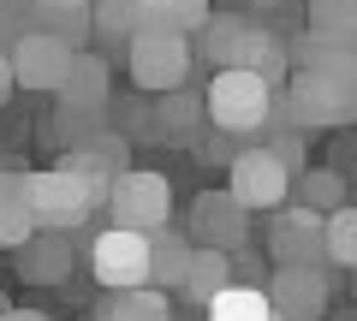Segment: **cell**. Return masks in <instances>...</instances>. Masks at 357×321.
<instances>
[{
	"instance_id": "5bb4252c",
	"label": "cell",
	"mask_w": 357,
	"mask_h": 321,
	"mask_svg": "<svg viewBox=\"0 0 357 321\" xmlns=\"http://www.w3.org/2000/svg\"><path fill=\"white\" fill-rule=\"evenodd\" d=\"M60 107L66 113H102L107 107V60L102 54H77L72 72L60 84Z\"/></svg>"
},
{
	"instance_id": "4fadbf2b",
	"label": "cell",
	"mask_w": 357,
	"mask_h": 321,
	"mask_svg": "<svg viewBox=\"0 0 357 321\" xmlns=\"http://www.w3.org/2000/svg\"><path fill=\"white\" fill-rule=\"evenodd\" d=\"M36 238V214H30V173L0 167V250H24Z\"/></svg>"
},
{
	"instance_id": "ba28073f",
	"label": "cell",
	"mask_w": 357,
	"mask_h": 321,
	"mask_svg": "<svg viewBox=\"0 0 357 321\" xmlns=\"http://www.w3.org/2000/svg\"><path fill=\"white\" fill-rule=\"evenodd\" d=\"M149 262H155L149 232H131V226H107L102 238L89 244V274H96L107 292H131V285H149Z\"/></svg>"
},
{
	"instance_id": "7c38bea8",
	"label": "cell",
	"mask_w": 357,
	"mask_h": 321,
	"mask_svg": "<svg viewBox=\"0 0 357 321\" xmlns=\"http://www.w3.org/2000/svg\"><path fill=\"white\" fill-rule=\"evenodd\" d=\"M268 297H274V309H280L286 321H321L328 315V297H333V285H328V268H274L268 274Z\"/></svg>"
},
{
	"instance_id": "4316f807",
	"label": "cell",
	"mask_w": 357,
	"mask_h": 321,
	"mask_svg": "<svg viewBox=\"0 0 357 321\" xmlns=\"http://www.w3.org/2000/svg\"><path fill=\"white\" fill-rule=\"evenodd\" d=\"M328 262L333 268H357V203H340L328 214Z\"/></svg>"
},
{
	"instance_id": "2e32d148",
	"label": "cell",
	"mask_w": 357,
	"mask_h": 321,
	"mask_svg": "<svg viewBox=\"0 0 357 321\" xmlns=\"http://www.w3.org/2000/svg\"><path fill=\"white\" fill-rule=\"evenodd\" d=\"M72 238H77V232H36V238L18 250V274L36 280V285L66 280V268H72Z\"/></svg>"
},
{
	"instance_id": "9c48e42d",
	"label": "cell",
	"mask_w": 357,
	"mask_h": 321,
	"mask_svg": "<svg viewBox=\"0 0 357 321\" xmlns=\"http://www.w3.org/2000/svg\"><path fill=\"white\" fill-rule=\"evenodd\" d=\"M30 214H36V232H84L96 203L66 167H42L30 173Z\"/></svg>"
},
{
	"instance_id": "d4e9b609",
	"label": "cell",
	"mask_w": 357,
	"mask_h": 321,
	"mask_svg": "<svg viewBox=\"0 0 357 321\" xmlns=\"http://www.w3.org/2000/svg\"><path fill=\"white\" fill-rule=\"evenodd\" d=\"M304 30L328 42H357V0H310Z\"/></svg>"
},
{
	"instance_id": "f546056e",
	"label": "cell",
	"mask_w": 357,
	"mask_h": 321,
	"mask_svg": "<svg viewBox=\"0 0 357 321\" xmlns=\"http://www.w3.org/2000/svg\"><path fill=\"white\" fill-rule=\"evenodd\" d=\"M0 6H6V0H0Z\"/></svg>"
},
{
	"instance_id": "603a6c76",
	"label": "cell",
	"mask_w": 357,
	"mask_h": 321,
	"mask_svg": "<svg viewBox=\"0 0 357 321\" xmlns=\"http://www.w3.org/2000/svg\"><path fill=\"white\" fill-rule=\"evenodd\" d=\"M143 30H178V36H197V30L215 18L208 0H137Z\"/></svg>"
},
{
	"instance_id": "484cf974",
	"label": "cell",
	"mask_w": 357,
	"mask_h": 321,
	"mask_svg": "<svg viewBox=\"0 0 357 321\" xmlns=\"http://www.w3.org/2000/svg\"><path fill=\"white\" fill-rule=\"evenodd\" d=\"M292 191H298V203L304 208H316V214H333V208L345 203V179L333 167H304L292 179Z\"/></svg>"
},
{
	"instance_id": "44dd1931",
	"label": "cell",
	"mask_w": 357,
	"mask_h": 321,
	"mask_svg": "<svg viewBox=\"0 0 357 321\" xmlns=\"http://www.w3.org/2000/svg\"><path fill=\"white\" fill-rule=\"evenodd\" d=\"M149 244H155L149 285H161V292H178V285H185V274H191V256H197L191 232H173V226H161V232H149Z\"/></svg>"
},
{
	"instance_id": "4dcf8cb0",
	"label": "cell",
	"mask_w": 357,
	"mask_h": 321,
	"mask_svg": "<svg viewBox=\"0 0 357 321\" xmlns=\"http://www.w3.org/2000/svg\"><path fill=\"white\" fill-rule=\"evenodd\" d=\"M0 309H6V304H0Z\"/></svg>"
},
{
	"instance_id": "83f0119b",
	"label": "cell",
	"mask_w": 357,
	"mask_h": 321,
	"mask_svg": "<svg viewBox=\"0 0 357 321\" xmlns=\"http://www.w3.org/2000/svg\"><path fill=\"white\" fill-rule=\"evenodd\" d=\"M298 137H304V131H280V137H268V149L286 161V173H292V179L304 173V143H298Z\"/></svg>"
},
{
	"instance_id": "cb8c5ba5",
	"label": "cell",
	"mask_w": 357,
	"mask_h": 321,
	"mask_svg": "<svg viewBox=\"0 0 357 321\" xmlns=\"http://www.w3.org/2000/svg\"><path fill=\"white\" fill-rule=\"evenodd\" d=\"M292 65L310 72H333V77H357V42H328V36H298L292 42Z\"/></svg>"
},
{
	"instance_id": "8992f818",
	"label": "cell",
	"mask_w": 357,
	"mask_h": 321,
	"mask_svg": "<svg viewBox=\"0 0 357 321\" xmlns=\"http://www.w3.org/2000/svg\"><path fill=\"white\" fill-rule=\"evenodd\" d=\"M107 214H114V226H131V232H161L167 220H173V185H167V173L126 167V173L114 179Z\"/></svg>"
},
{
	"instance_id": "f1b7e54d",
	"label": "cell",
	"mask_w": 357,
	"mask_h": 321,
	"mask_svg": "<svg viewBox=\"0 0 357 321\" xmlns=\"http://www.w3.org/2000/svg\"><path fill=\"white\" fill-rule=\"evenodd\" d=\"M0 321H48V315H36V309H0Z\"/></svg>"
},
{
	"instance_id": "9a60e30c",
	"label": "cell",
	"mask_w": 357,
	"mask_h": 321,
	"mask_svg": "<svg viewBox=\"0 0 357 321\" xmlns=\"http://www.w3.org/2000/svg\"><path fill=\"white\" fill-rule=\"evenodd\" d=\"M203 119H208V95L185 84V90L161 95V113H155V137H161V143H197Z\"/></svg>"
},
{
	"instance_id": "d6986e66",
	"label": "cell",
	"mask_w": 357,
	"mask_h": 321,
	"mask_svg": "<svg viewBox=\"0 0 357 321\" xmlns=\"http://www.w3.org/2000/svg\"><path fill=\"white\" fill-rule=\"evenodd\" d=\"M203 321H286V315L274 309L268 285H244V280H232L220 297H208V304H203Z\"/></svg>"
},
{
	"instance_id": "ac0fdd59",
	"label": "cell",
	"mask_w": 357,
	"mask_h": 321,
	"mask_svg": "<svg viewBox=\"0 0 357 321\" xmlns=\"http://www.w3.org/2000/svg\"><path fill=\"white\" fill-rule=\"evenodd\" d=\"M89 13H96V0H30V30H48V36L84 48L89 42Z\"/></svg>"
},
{
	"instance_id": "e0dca14e",
	"label": "cell",
	"mask_w": 357,
	"mask_h": 321,
	"mask_svg": "<svg viewBox=\"0 0 357 321\" xmlns=\"http://www.w3.org/2000/svg\"><path fill=\"white\" fill-rule=\"evenodd\" d=\"M232 280H238V262H232V250H208V244H197L191 274H185L178 297H185V304H208V297H220Z\"/></svg>"
},
{
	"instance_id": "277c9868",
	"label": "cell",
	"mask_w": 357,
	"mask_h": 321,
	"mask_svg": "<svg viewBox=\"0 0 357 321\" xmlns=\"http://www.w3.org/2000/svg\"><path fill=\"white\" fill-rule=\"evenodd\" d=\"M126 65H131V84L143 95H173L191 84V36H178V30H137L126 48Z\"/></svg>"
},
{
	"instance_id": "7a4b0ae2",
	"label": "cell",
	"mask_w": 357,
	"mask_h": 321,
	"mask_svg": "<svg viewBox=\"0 0 357 321\" xmlns=\"http://www.w3.org/2000/svg\"><path fill=\"white\" fill-rule=\"evenodd\" d=\"M203 95H208V125L227 131V137H256V131H268V119H274V84H268L262 72L227 65V72H215L203 84Z\"/></svg>"
},
{
	"instance_id": "5b68a950",
	"label": "cell",
	"mask_w": 357,
	"mask_h": 321,
	"mask_svg": "<svg viewBox=\"0 0 357 321\" xmlns=\"http://www.w3.org/2000/svg\"><path fill=\"white\" fill-rule=\"evenodd\" d=\"M227 191L238 196L250 214H274V208L292 196V173H286V161L268 143H250V149L232 155V167H227Z\"/></svg>"
},
{
	"instance_id": "7402d4cb",
	"label": "cell",
	"mask_w": 357,
	"mask_h": 321,
	"mask_svg": "<svg viewBox=\"0 0 357 321\" xmlns=\"http://www.w3.org/2000/svg\"><path fill=\"white\" fill-rule=\"evenodd\" d=\"M96 321H173V297L161 285H131V292H107Z\"/></svg>"
},
{
	"instance_id": "6da1fadb",
	"label": "cell",
	"mask_w": 357,
	"mask_h": 321,
	"mask_svg": "<svg viewBox=\"0 0 357 321\" xmlns=\"http://www.w3.org/2000/svg\"><path fill=\"white\" fill-rule=\"evenodd\" d=\"M197 36H203V54H208L215 72H227V65H238V72H262L274 90H280V77H292V72H286V65H292V48H280L274 30H262L256 18H244V13H215Z\"/></svg>"
},
{
	"instance_id": "8fae6325",
	"label": "cell",
	"mask_w": 357,
	"mask_h": 321,
	"mask_svg": "<svg viewBox=\"0 0 357 321\" xmlns=\"http://www.w3.org/2000/svg\"><path fill=\"white\" fill-rule=\"evenodd\" d=\"M84 48H72V42L48 36V30H24V36L13 42V72H18V90H54L60 95L66 72H72V60Z\"/></svg>"
},
{
	"instance_id": "3957f363",
	"label": "cell",
	"mask_w": 357,
	"mask_h": 321,
	"mask_svg": "<svg viewBox=\"0 0 357 321\" xmlns=\"http://www.w3.org/2000/svg\"><path fill=\"white\" fill-rule=\"evenodd\" d=\"M286 102H292V125L298 131L357 125V77H333V72L298 65V72L286 77Z\"/></svg>"
},
{
	"instance_id": "30bf717a",
	"label": "cell",
	"mask_w": 357,
	"mask_h": 321,
	"mask_svg": "<svg viewBox=\"0 0 357 321\" xmlns=\"http://www.w3.org/2000/svg\"><path fill=\"white\" fill-rule=\"evenodd\" d=\"M185 232H191V244L232 250V256H238V250L250 244V208L232 191H203L191 203V214H185Z\"/></svg>"
},
{
	"instance_id": "ffe728a7",
	"label": "cell",
	"mask_w": 357,
	"mask_h": 321,
	"mask_svg": "<svg viewBox=\"0 0 357 321\" xmlns=\"http://www.w3.org/2000/svg\"><path fill=\"white\" fill-rule=\"evenodd\" d=\"M137 30H143L137 0H96V13H89V42H96L102 54H126Z\"/></svg>"
},
{
	"instance_id": "52a82bcc",
	"label": "cell",
	"mask_w": 357,
	"mask_h": 321,
	"mask_svg": "<svg viewBox=\"0 0 357 321\" xmlns=\"http://www.w3.org/2000/svg\"><path fill=\"white\" fill-rule=\"evenodd\" d=\"M268 256L280 268H316L328 262V214L304 203H280L274 220H268Z\"/></svg>"
}]
</instances>
